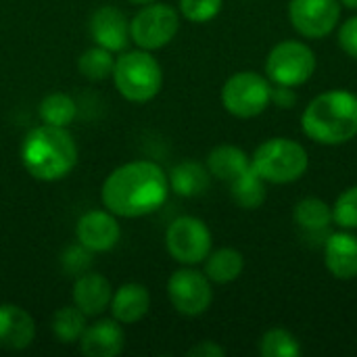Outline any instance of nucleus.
Instances as JSON below:
<instances>
[{"label":"nucleus","mask_w":357,"mask_h":357,"mask_svg":"<svg viewBox=\"0 0 357 357\" xmlns=\"http://www.w3.org/2000/svg\"><path fill=\"white\" fill-rule=\"evenodd\" d=\"M165 247L178 264L197 266L203 264L211 253L213 236L203 220L195 215H182L169 224L165 232Z\"/></svg>","instance_id":"nucleus-9"},{"label":"nucleus","mask_w":357,"mask_h":357,"mask_svg":"<svg viewBox=\"0 0 357 357\" xmlns=\"http://www.w3.org/2000/svg\"><path fill=\"white\" fill-rule=\"evenodd\" d=\"M77 343H79V351L86 357H117L123 351L126 335L115 318L96 320L86 326Z\"/></svg>","instance_id":"nucleus-14"},{"label":"nucleus","mask_w":357,"mask_h":357,"mask_svg":"<svg viewBox=\"0 0 357 357\" xmlns=\"http://www.w3.org/2000/svg\"><path fill=\"white\" fill-rule=\"evenodd\" d=\"M230 195L234 203L243 209H259L266 201V180H261L253 169H247L236 180L230 182Z\"/></svg>","instance_id":"nucleus-23"},{"label":"nucleus","mask_w":357,"mask_h":357,"mask_svg":"<svg viewBox=\"0 0 357 357\" xmlns=\"http://www.w3.org/2000/svg\"><path fill=\"white\" fill-rule=\"evenodd\" d=\"M324 266L337 280L357 278V236L351 230L328 234L324 243Z\"/></svg>","instance_id":"nucleus-16"},{"label":"nucleus","mask_w":357,"mask_h":357,"mask_svg":"<svg viewBox=\"0 0 357 357\" xmlns=\"http://www.w3.org/2000/svg\"><path fill=\"white\" fill-rule=\"evenodd\" d=\"M113 65H115L113 52L102 48V46H92L88 50H84L82 56L77 59L79 73L90 82H100V79L111 77Z\"/></svg>","instance_id":"nucleus-26"},{"label":"nucleus","mask_w":357,"mask_h":357,"mask_svg":"<svg viewBox=\"0 0 357 357\" xmlns=\"http://www.w3.org/2000/svg\"><path fill=\"white\" fill-rule=\"evenodd\" d=\"M132 4H138V6H144V4H151V2H157V0H128Z\"/></svg>","instance_id":"nucleus-35"},{"label":"nucleus","mask_w":357,"mask_h":357,"mask_svg":"<svg viewBox=\"0 0 357 357\" xmlns=\"http://www.w3.org/2000/svg\"><path fill=\"white\" fill-rule=\"evenodd\" d=\"M307 167L310 155L305 146L284 136L268 138L251 155V169L266 184H293L305 176Z\"/></svg>","instance_id":"nucleus-4"},{"label":"nucleus","mask_w":357,"mask_h":357,"mask_svg":"<svg viewBox=\"0 0 357 357\" xmlns=\"http://www.w3.org/2000/svg\"><path fill=\"white\" fill-rule=\"evenodd\" d=\"M21 161L31 178L56 182L73 172L77 163V144L67 128L42 123L23 138Z\"/></svg>","instance_id":"nucleus-3"},{"label":"nucleus","mask_w":357,"mask_h":357,"mask_svg":"<svg viewBox=\"0 0 357 357\" xmlns=\"http://www.w3.org/2000/svg\"><path fill=\"white\" fill-rule=\"evenodd\" d=\"M303 134L322 146H341L357 136V94L328 90L318 94L301 113Z\"/></svg>","instance_id":"nucleus-2"},{"label":"nucleus","mask_w":357,"mask_h":357,"mask_svg":"<svg viewBox=\"0 0 357 357\" xmlns=\"http://www.w3.org/2000/svg\"><path fill=\"white\" fill-rule=\"evenodd\" d=\"M207 169L211 178L220 182H232L247 169H251V157L234 144H220L207 155Z\"/></svg>","instance_id":"nucleus-19"},{"label":"nucleus","mask_w":357,"mask_h":357,"mask_svg":"<svg viewBox=\"0 0 357 357\" xmlns=\"http://www.w3.org/2000/svg\"><path fill=\"white\" fill-rule=\"evenodd\" d=\"M113 297L111 282L102 274L84 272L75 278L73 284V305L84 312L86 318H96L109 310Z\"/></svg>","instance_id":"nucleus-17"},{"label":"nucleus","mask_w":357,"mask_h":357,"mask_svg":"<svg viewBox=\"0 0 357 357\" xmlns=\"http://www.w3.org/2000/svg\"><path fill=\"white\" fill-rule=\"evenodd\" d=\"M90 36L96 46L121 52L130 42V21L115 6H100L90 17Z\"/></svg>","instance_id":"nucleus-13"},{"label":"nucleus","mask_w":357,"mask_h":357,"mask_svg":"<svg viewBox=\"0 0 357 357\" xmlns=\"http://www.w3.org/2000/svg\"><path fill=\"white\" fill-rule=\"evenodd\" d=\"M339 46L347 56L357 59V15L349 17L345 23H341V27H339Z\"/></svg>","instance_id":"nucleus-31"},{"label":"nucleus","mask_w":357,"mask_h":357,"mask_svg":"<svg viewBox=\"0 0 357 357\" xmlns=\"http://www.w3.org/2000/svg\"><path fill=\"white\" fill-rule=\"evenodd\" d=\"M169 180L165 169L146 159L130 161L113 169L102 188L100 199L105 209L117 218H142L167 201Z\"/></svg>","instance_id":"nucleus-1"},{"label":"nucleus","mask_w":357,"mask_h":357,"mask_svg":"<svg viewBox=\"0 0 357 357\" xmlns=\"http://www.w3.org/2000/svg\"><path fill=\"white\" fill-rule=\"evenodd\" d=\"M36 339V320L19 305H0V349L23 351Z\"/></svg>","instance_id":"nucleus-15"},{"label":"nucleus","mask_w":357,"mask_h":357,"mask_svg":"<svg viewBox=\"0 0 357 357\" xmlns=\"http://www.w3.org/2000/svg\"><path fill=\"white\" fill-rule=\"evenodd\" d=\"M259 354L264 357H299V339L284 328H270L259 341Z\"/></svg>","instance_id":"nucleus-27"},{"label":"nucleus","mask_w":357,"mask_h":357,"mask_svg":"<svg viewBox=\"0 0 357 357\" xmlns=\"http://www.w3.org/2000/svg\"><path fill=\"white\" fill-rule=\"evenodd\" d=\"M205 276L215 284H230L241 278L245 270V257L238 249L222 247L205 257Z\"/></svg>","instance_id":"nucleus-21"},{"label":"nucleus","mask_w":357,"mask_h":357,"mask_svg":"<svg viewBox=\"0 0 357 357\" xmlns=\"http://www.w3.org/2000/svg\"><path fill=\"white\" fill-rule=\"evenodd\" d=\"M86 326H88L86 324V316L75 305L59 307L52 314V320H50V328H52L54 337L59 339V343H65V345L77 343L79 337L84 335Z\"/></svg>","instance_id":"nucleus-24"},{"label":"nucleus","mask_w":357,"mask_h":357,"mask_svg":"<svg viewBox=\"0 0 357 357\" xmlns=\"http://www.w3.org/2000/svg\"><path fill=\"white\" fill-rule=\"evenodd\" d=\"M333 224L341 230H357V186L343 190L333 205Z\"/></svg>","instance_id":"nucleus-28"},{"label":"nucleus","mask_w":357,"mask_h":357,"mask_svg":"<svg viewBox=\"0 0 357 357\" xmlns=\"http://www.w3.org/2000/svg\"><path fill=\"white\" fill-rule=\"evenodd\" d=\"M167 297L178 314L186 318H197L205 314L213 303L211 280L205 276V272H197L190 266H184L169 276Z\"/></svg>","instance_id":"nucleus-10"},{"label":"nucleus","mask_w":357,"mask_h":357,"mask_svg":"<svg viewBox=\"0 0 357 357\" xmlns=\"http://www.w3.org/2000/svg\"><path fill=\"white\" fill-rule=\"evenodd\" d=\"M341 8L339 0H291L289 21L299 36L322 40L341 23Z\"/></svg>","instance_id":"nucleus-11"},{"label":"nucleus","mask_w":357,"mask_h":357,"mask_svg":"<svg viewBox=\"0 0 357 357\" xmlns=\"http://www.w3.org/2000/svg\"><path fill=\"white\" fill-rule=\"evenodd\" d=\"M90 255H92V251H88L79 243H77V247H69L65 251V255H63V268H65V272H69L73 276L84 274L90 268V261H92Z\"/></svg>","instance_id":"nucleus-30"},{"label":"nucleus","mask_w":357,"mask_h":357,"mask_svg":"<svg viewBox=\"0 0 357 357\" xmlns=\"http://www.w3.org/2000/svg\"><path fill=\"white\" fill-rule=\"evenodd\" d=\"M167 180H169V190H174L178 197L192 199L209 190L211 174L207 165H201L197 161H182L167 174Z\"/></svg>","instance_id":"nucleus-20"},{"label":"nucleus","mask_w":357,"mask_h":357,"mask_svg":"<svg viewBox=\"0 0 357 357\" xmlns=\"http://www.w3.org/2000/svg\"><path fill=\"white\" fill-rule=\"evenodd\" d=\"M121 236V228L117 215L109 209H92L86 211L75 226V238L82 247L92 253L111 251Z\"/></svg>","instance_id":"nucleus-12"},{"label":"nucleus","mask_w":357,"mask_h":357,"mask_svg":"<svg viewBox=\"0 0 357 357\" xmlns=\"http://www.w3.org/2000/svg\"><path fill=\"white\" fill-rule=\"evenodd\" d=\"M295 224L305 234H322L333 224V205L318 197H305L295 205Z\"/></svg>","instance_id":"nucleus-22"},{"label":"nucleus","mask_w":357,"mask_h":357,"mask_svg":"<svg viewBox=\"0 0 357 357\" xmlns=\"http://www.w3.org/2000/svg\"><path fill=\"white\" fill-rule=\"evenodd\" d=\"M272 82L257 71H238L222 86L224 109L238 119H253L272 105Z\"/></svg>","instance_id":"nucleus-7"},{"label":"nucleus","mask_w":357,"mask_h":357,"mask_svg":"<svg viewBox=\"0 0 357 357\" xmlns=\"http://www.w3.org/2000/svg\"><path fill=\"white\" fill-rule=\"evenodd\" d=\"M293 90L295 88H289V86H276V88H272V102H276L282 109L293 107L295 100H297V96H295Z\"/></svg>","instance_id":"nucleus-33"},{"label":"nucleus","mask_w":357,"mask_h":357,"mask_svg":"<svg viewBox=\"0 0 357 357\" xmlns=\"http://www.w3.org/2000/svg\"><path fill=\"white\" fill-rule=\"evenodd\" d=\"M38 113H40V119L44 123L67 128L75 119V115H77V105H75V100L69 94L52 92V94L42 98Z\"/></svg>","instance_id":"nucleus-25"},{"label":"nucleus","mask_w":357,"mask_h":357,"mask_svg":"<svg viewBox=\"0 0 357 357\" xmlns=\"http://www.w3.org/2000/svg\"><path fill=\"white\" fill-rule=\"evenodd\" d=\"M113 84L117 92L130 100L144 105L153 100L163 88V69L149 50H130L115 59Z\"/></svg>","instance_id":"nucleus-5"},{"label":"nucleus","mask_w":357,"mask_h":357,"mask_svg":"<svg viewBox=\"0 0 357 357\" xmlns=\"http://www.w3.org/2000/svg\"><path fill=\"white\" fill-rule=\"evenodd\" d=\"M224 0H180V15L190 23H209L222 13Z\"/></svg>","instance_id":"nucleus-29"},{"label":"nucleus","mask_w":357,"mask_h":357,"mask_svg":"<svg viewBox=\"0 0 357 357\" xmlns=\"http://www.w3.org/2000/svg\"><path fill=\"white\" fill-rule=\"evenodd\" d=\"M188 357H224L226 349L222 345H218L215 341H201L195 347L188 349Z\"/></svg>","instance_id":"nucleus-32"},{"label":"nucleus","mask_w":357,"mask_h":357,"mask_svg":"<svg viewBox=\"0 0 357 357\" xmlns=\"http://www.w3.org/2000/svg\"><path fill=\"white\" fill-rule=\"evenodd\" d=\"M180 29V13L163 2L144 4L130 21V40L142 50L167 46Z\"/></svg>","instance_id":"nucleus-8"},{"label":"nucleus","mask_w":357,"mask_h":357,"mask_svg":"<svg viewBox=\"0 0 357 357\" xmlns=\"http://www.w3.org/2000/svg\"><path fill=\"white\" fill-rule=\"evenodd\" d=\"M316 67V52L301 40H282L266 56V77L276 86L299 88L312 79Z\"/></svg>","instance_id":"nucleus-6"},{"label":"nucleus","mask_w":357,"mask_h":357,"mask_svg":"<svg viewBox=\"0 0 357 357\" xmlns=\"http://www.w3.org/2000/svg\"><path fill=\"white\" fill-rule=\"evenodd\" d=\"M339 2H341V6H345V8L357 10V0H339Z\"/></svg>","instance_id":"nucleus-34"},{"label":"nucleus","mask_w":357,"mask_h":357,"mask_svg":"<svg viewBox=\"0 0 357 357\" xmlns=\"http://www.w3.org/2000/svg\"><path fill=\"white\" fill-rule=\"evenodd\" d=\"M109 310L119 324H136L151 310V293L144 284L126 282L117 291H113Z\"/></svg>","instance_id":"nucleus-18"}]
</instances>
